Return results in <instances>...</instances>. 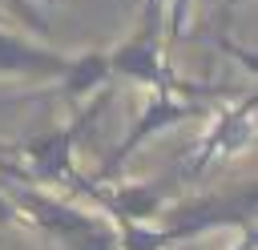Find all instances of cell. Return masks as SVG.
<instances>
[{"mask_svg": "<svg viewBox=\"0 0 258 250\" xmlns=\"http://www.w3.org/2000/svg\"><path fill=\"white\" fill-rule=\"evenodd\" d=\"M4 198L12 202L16 218L48 242V250H117V234L105 214H89L44 185L8 181Z\"/></svg>", "mask_w": 258, "mask_h": 250, "instance_id": "cell-1", "label": "cell"}, {"mask_svg": "<svg viewBox=\"0 0 258 250\" xmlns=\"http://www.w3.org/2000/svg\"><path fill=\"white\" fill-rule=\"evenodd\" d=\"M109 105H113V81L101 85L81 109H73V117H69L64 125H56V129H48V133L28 137L24 145H16L12 157H24V165H20V169H24V181L44 185V190H73L77 198H85L89 177L77 173L73 153H77V145L85 141V133L105 117Z\"/></svg>", "mask_w": 258, "mask_h": 250, "instance_id": "cell-2", "label": "cell"}, {"mask_svg": "<svg viewBox=\"0 0 258 250\" xmlns=\"http://www.w3.org/2000/svg\"><path fill=\"white\" fill-rule=\"evenodd\" d=\"M109 56V77L113 81H137L149 93H181V97H222L230 89H214V85H198V81H181L169 65H165V32L153 24H137L133 36H125Z\"/></svg>", "mask_w": 258, "mask_h": 250, "instance_id": "cell-3", "label": "cell"}, {"mask_svg": "<svg viewBox=\"0 0 258 250\" xmlns=\"http://www.w3.org/2000/svg\"><path fill=\"white\" fill-rule=\"evenodd\" d=\"M258 214V185L246 181L238 190H218V194H202V198H181L169 202L161 210V230L169 238V246L214 234V230H246L254 226Z\"/></svg>", "mask_w": 258, "mask_h": 250, "instance_id": "cell-4", "label": "cell"}, {"mask_svg": "<svg viewBox=\"0 0 258 250\" xmlns=\"http://www.w3.org/2000/svg\"><path fill=\"white\" fill-rule=\"evenodd\" d=\"M254 113H258V93L250 89L238 105H226V109L210 121V129H206V133L194 141V149L177 161L173 177H177L181 185H189V181H198L214 161H226V157L250 149V141H254Z\"/></svg>", "mask_w": 258, "mask_h": 250, "instance_id": "cell-5", "label": "cell"}, {"mask_svg": "<svg viewBox=\"0 0 258 250\" xmlns=\"http://www.w3.org/2000/svg\"><path fill=\"white\" fill-rule=\"evenodd\" d=\"M202 105L206 101H198V97H181V93H149L145 97V105H141V113L133 117V125H129V133L113 145V153H105V161L89 173V181H113L117 177V169L145 145V141H153L157 133H169V129H177L181 121H189V117H198L202 113Z\"/></svg>", "mask_w": 258, "mask_h": 250, "instance_id": "cell-6", "label": "cell"}, {"mask_svg": "<svg viewBox=\"0 0 258 250\" xmlns=\"http://www.w3.org/2000/svg\"><path fill=\"white\" fill-rule=\"evenodd\" d=\"M181 181L173 173L165 177H153V181H125V185H109V181H89L85 198H93L109 222H153L169 194H177Z\"/></svg>", "mask_w": 258, "mask_h": 250, "instance_id": "cell-7", "label": "cell"}, {"mask_svg": "<svg viewBox=\"0 0 258 250\" xmlns=\"http://www.w3.org/2000/svg\"><path fill=\"white\" fill-rule=\"evenodd\" d=\"M69 56L24 40L12 28H0V81H60Z\"/></svg>", "mask_w": 258, "mask_h": 250, "instance_id": "cell-8", "label": "cell"}, {"mask_svg": "<svg viewBox=\"0 0 258 250\" xmlns=\"http://www.w3.org/2000/svg\"><path fill=\"white\" fill-rule=\"evenodd\" d=\"M109 81H113L109 77V56L105 52H85V56H69V69H64V77L56 85H60V93L69 101H77V97H93Z\"/></svg>", "mask_w": 258, "mask_h": 250, "instance_id": "cell-9", "label": "cell"}, {"mask_svg": "<svg viewBox=\"0 0 258 250\" xmlns=\"http://www.w3.org/2000/svg\"><path fill=\"white\" fill-rule=\"evenodd\" d=\"M117 250H169V238L153 222H113Z\"/></svg>", "mask_w": 258, "mask_h": 250, "instance_id": "cell-10", "label": "cell"}, {"mask_svg": "<svg viewBox=\"0 0 258 250\" xmlns=\"http://www.w3.org/2000/svg\"><path fill=\"white\" fill-rule=\"evenodd\" d=\"M141 24H153V28L165 32V0H145V8H141Z\"/></svg>", "mask_w": 258, "mask_h": 250, "instance_id": "cell-11", "label": "cell"}, {"mask_svg": "<svg viewBox=\"0 0 258 250\" xmlns=\"http://www.w3.org/2000/svg\"><path fill=\"white\" fill-rule=\"evenodd\" d=\"M230 250H258V234H254V226H246V230H238V242H234Z\"/></svg>", "mask_w": 258, "mask_h": 250, "instance_id": "cell-12", "label": "cell"}]
</instances>
